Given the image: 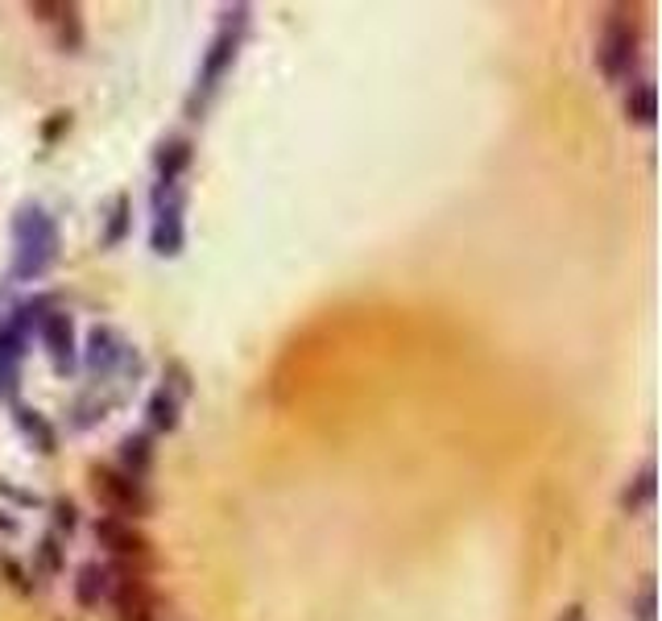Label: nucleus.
I'll use <instances>...</instances> for the list:
<instances>
[{"label":"nucleus","instance_id":"f257e3e1","mask_svg":"<svg viewBox=\"0 0 662 621\" xmlns=\"http://www.w3.org/2000/svg\"><path fill=\"white\" fill-rule=\"evenodd\" d=\"M248 29H253V9L248 4H224L220 9V25L207 41L204 59H199V75L191 87V100H186V117L191 121H204V112L211 108L216 92L224 87V80L232 75V66L241 59V46H245Z\"/></svg>","mask_w":662,"mask_h":621},{"label":"nucleus","instance_id":"f03ea898","mask_svg":"<svg viewBox=\"0 0 662 621\" xmlns=\"http://www.w3.org/2000/svg\"><path fill=\"white\" fill-rule=\"evenodd\" d=\"M9 232H13V266H9V278L13 282H41L54 261H59V220L46 211L41 204H21L9 220Z\"/></svg>","mask_w":662,"mask_h":621},{"label":"nucleus","instance_id":"7ed1b4c3","mask_svg":"<svg viewBox=\"0 0 662 621\" xmlns=\"http://www.w3.org/2000/svg\"><path fill=\"white\" fill-rule=\"evenodd\" d=\"M641 50V25L634 17V9H609V17L600 25L597 38V66L609 83L629 80L634 62Z\"/></svg>","mask_w":662,"mask_h":621},{"label":"nucleus","instance_id":"20e7f679","mask_svg":"<svg viewBox=\"0 0 662 621\" xmlns=\"http://www.w3.org/2000/svg\"><path fill=\"white\" fill-rule=\"evenodd\" d=\"M87 485H91L96 501L103 506V514L124 518V522H142L158 506L145 480H133V476H124L121 468H108V464H91Z\"/></svg>","mask_w":662,"mask_h":621},{"label":"nucleus","instance_id":"39448f33","mask_svg":"<svg viewBox=\"0 0 662 621\" xmlns=\"http://www.w3.org/2000/svg\"><path fill=\"white\" fill-rule=\"evenodd\" d=\"M149 204H154V228H149V248H154V257H162V261L183 257V248H186V220H183L186 186L183 183H154Z\"/></svg>","mask_w":662,"mask_h":621},{"label":"nucleus","instance_id":"423d86ee","mask_svg":"<svg viewBox=\"0 0 662 621\" xmlns=\"http://www.w3.org/2000/svg\"><path fill=\"white\" fill-rule=\"evenodd\" d=\"M103 568H108V600L117 605V618L154 621L158 600H154V588H149L142 568H137V563H121V559H112V563H103Z\"/></svg>","mask_w":662,"mask_h":621},{"label":"nucleus","instance_id":"0eeeda50","mask_svg":"<svg viewBox=\"0 0 662 621\" xmlns=\"http://www.w3.org/2000/svg\"><path fill=\"white\" fill-rule=\"evenodd\" d=\"M91 535L100 547L112 551V559H121V563H154V538L145 535L137 522H124V518H112V514H100L91 522Z\"/></svg>","mask_w":662,"mask_h":621},{"label":"nucleus","instance_id":"6e6552de","mask_svg":"<svg viewBox=\"0 0 662 621\" xmlns=\"http://www.w3.org/2000/svg\"><path fill=\"white\" fill-rule=\"evenodd\" d=\"M128 352H133V344L112 324H96V328L87 331V340H83V365L91 373V381L103 386L108 377H117L124 369Z\"/></svg>","mask_w":662,"mask_h":621},{"label":"nucleus","instance_id":"1a4fd4ad","mask_svg":"<svg viewBox=\"0 0 662 621\" xmlns=\"http://www.w3.org/2000/svg\"><path fill=\"white\" fill-rule=\"evenodd\" d=\"M38 340L46 356H50V365L59 377H71V373L79 369V340H75V319L66 315L62 307H54L46 319L38 324Z\"/></svg>","mask_w":662,"mask_h":621},{"label":"nucleus","instance_id":"9d476101","mask_svg":"<svg viewBox=\"0 0 662 621\" xmlns=\"http://www.w3.org/2000/svg\"><path fill=\"white\" fill-rule=\"evenodd\" d=\"M13 406V427L25 435V443L38 455H54L59 452V427L38 411V406H25V402H9Z\"/></svg>","mask_w":662,"mask_h":621},{"label":"nucleus","instance_id":"9b49d317","mask_svg":"<svg viewBox=\"0 0 662 621\" xmlns=\"http://www.w3.org/2000/svg\"><path fill=\"white\" fill-rule=\"evenodd\" d=\"M191 166H195V142L191 137H162V142L154 145L158 183H183Z\"/></svg>","mask_w":662,"mask_h":621},{"label":"nucleus","instance_id":"f8f14e48","mask_svg":"<svg viewBox=\"0 0 662 621\" xmlns=\"http://www.w3.org/2000/svg\"><path fill=\"white\" fill-rule=\"evenodd\" d=\"M117 460H121V473L133 476V480H145V476L154 473V460H158V448H154V439L145 431H128L121 435V443H117Z\"/></svg>","mask_w":662,"mask_h":621},{"label":"nucleus","instance_id":"ddd939ff","mask_svg":"<svg viewBox=\"0 0 662 621\" xmlns=\"http://www.w3.org/2000/svg\"><path fill=\"white\" fill-rule=\"evenodd\" d=\"M133 236V199L117 191L108 207H103V228H100V245L103 248H121Z\"/></svg>","mask_w":662,"mask_h":621},{"label":"nucleus","instance_id":"4468645a","mask_svg":"<svg viewBox=\"0 0 662 621\" xmlns=\"http://www.w3.org/2000/svg\"><path fill=\"white\" fill-rule=\"evenodd\" d=\"M71 593H75L79 609H100V600L108 597V568H103L100 559H87V563L75 568Z\"/></svg>","mask_w":662,"mask_h":621},{"label":"nucleus","instance_id":"2eb2a0df","mask_svg":"<svg viewBox=\"0 0 662 621\" xmlns=\"http://www.w3.org/2000/svg\"><path fill=\"white\" fill-rule=\"evenodd\" d=\"M654 494H659V473H654V460H646L638 473L629 476V485L621 489V514H641L654 506Z\"/></svg>","mask_w":662,"mask_h":621},{"label":"nucleus","instance_id":"dca6fc26","mask_svg":"<svg viewBox=\"0 0 662 621\" xmlns=\"http://www.w3.org/2000/svg\"><path fill=\"white\" fill-rule=\"evenodd\" d=\"M145 423H149V431L174 435L179 427H183V402L158 386V390L145 398Z\"/></svg>","mask_w":662,"mask_h":621},{"label":"nucleus","instance_id":"f3484780","mask_svg":"<svg viewBox=\"0 0 662 621\" xmlns=\"http://www.w3.org/2000/svg\"><path fill=\"white\" fill-rule=\"evenodd\" d=\"M654 117H659V92H654V83L650 80L629 83V92H625V121L650 129Z\"/></svg>","mask_w":662,"mask_h":621},{"label":"nucleus","instance_id":"a211bd4d","mask_svg":"<svg viewBox=\"0 0 662 621\" xmlns=\"http://www.w3.org/2000/svg\"><path fill=\"white\" fill-rule=\"evenodd\" d=\"M54 307H59V299H54V294H34V299H21L17 307H9V319H13L25 336H34V331H38V324Z\"/></svg>","mask_w":662,"mask_h":621},{"label":"nucleus","instance_id":"6ab92c4d","mask_svg":"<svg viewBox=\"0 0 662 621\" xmlns=\"http://www.w3.org/2000/svg\"><path fill=\"white\" fill-rule=\"evenodd\" d=\"M54 41H59L62 54H79L83 41H87V25H83L79 4H66V13L54 21Z\"/></svg>","mask_w":662,"mask_h":621},{"label":"nucleus","instance_id":"aec40b11","mask_svg":"<svg viewBox=\"0 0 662 621\" xmlns=\"http://www.w3.org/2000/svg\"><path fill=\"white\" fill-rule=\"evenodd\" d=\"M108 406H112V398H100V390L83 393L79 402L71 406V427H75V431L96 427V423H103V418H108Z\"/></svg>","mask_w":662,"mask_h":621},{"label":"nucleus","instance_id":"412c9836","mask_svg":"<svg viewBox=\"0 0 662 621\" xmlns=\"http://www.w3.org/2000/svg\"><path fill=\"white\" fill-rule=\"evenodd\" d=\"M162 390L174 393L179 402H186V398L195 393V377H191V369H186L179 356H170V361L162 365Z\"/></svg>","mask_w":662,"mask_h":621},{"label":"nucleus","instance_id":"4be33fe9","mask_svg":"<svg viewBox=\"0 0 662 621\" xmlns=\"http://www.w3.org/2000/svg\"><path fill=\"white\" fill-rule=\"evenodd\" d=\"M29 349V336L9 319V310H0V361H21Z\"/></svg>","mask_w":662,"mask_h":621},{"label":"nucleus","instance_id":"5701e85b","mask_svg":"<svg viewBox=\"0 0 662 621\" xmlns=\"http://www.w3.org/2000/svg\"><path fill=\"white\" fill-rule=\"evenodd\" d=\"M50 526H54V531H50V535H75V531H79V506H75V501H71V497H54V501H50Z\"/></svg>","mask_w":662,"mask_h":621},{"label":"nucleus","instance_id":"b1692460","mask_svg":"<svg viewBox=\"0 0 662 621\" xmlns=\"http://www.w3.org/2000/svg\"><path fill=\"white\" fill-rule=\"evenodd\" d=\"M34 559L41 563V572L59 576L62 568H66V547H62V538L59 535H41V543L34 547Z\"/></svg>","mask_w":662,"mask_h":621},{"label":"nucleus","instance_id":"393cba45","mask_svg":"<svg viewBox=\"0 0 662 621\" xmlns=\"http://www.w3.org/2000/svg\"><path fill=\"white\" fill-rule=\"evenodd\" d=\"M654 613H659V600H654V576L641 580L638 597H634V618L638 621H654Z\"/></svg>","mask_w":662,"mask_h":621},{"label":"nucleus","instance_id":"a878e982","mask_svg":"<svg viewBox=\"0 0 662 621\" xmlns=\"http://www.w3.org/2000/svg\"><path fill=\"white\" fill-rule=\"evenodd\" d=\"M0 572H4V576H9V584H13V588H17V593H25V597H29V593H34V576H29V572H25V563H21V559L4 556V559H0Z\"/></svg>","mask_w":662,"mask_h":621},{"label":"nucleus","instance_id":"bb28decb","mask_svg":"<svg viewBox=\"0 0 662 621\" xmlns=\"http://www.w3.org/2000/svg\"><path fill=\"white\" fill-rule=\"evenodd\" d=\"M25 13L34 21H41V25H54V21L66 13V0H29L25 4Z\"/></svg>","mask_w":662,"mask_h":621},{"label":"nucleus","instance_id":"cd10ccee","mask_svg":"<svg viewBox=\"0 0 662 621\" xmlns=\"http://www.w3.org/2000/svg\"><path fill=\"white\" fill-rule=\"evenodd\" d=\"M17 390H21V361H0V398L17 402Z\"/></svg>","mask_w":662,"mask_h":621},{"label":"nucleus","instance_id":"c85d7f7f","mask_svg":"<svg viewBox=\"0 0 662 621\" xmlns=\"http://www.w3.org/2000/svg\"><path fill=\"white\" fill-rule=\"evenodd\" d=\"M62 129H71V112H50V121L41 124V137H46V142H59Z\"/></svg>","mask_w":662,"mask_h":621},{"label":"nucleus","instance_id":"c756f323","mask_svg":"<svg viewBox=\"0 0 662 621\" xmlns=\"http://www.w3.org/2000/svg\"><path fill=\"white\" fill-rule=\"evenodd\" d=\"M0 497H13V501H21V506H38V494H21L13 480H4L0 476Z\"/></svg>","mask_w":662,"mask_h":621},{"label":"nucleus","instance_id":"7c9ffc66","mask_svg":"<svg viewBox=\"0 0 662 621\" xmlns=\"http://www.w3.org/2000/svg\"><path fill=\"white\" fill-rule=\"evenodd\" d=\"M559 621H588V613H584V605H567V609L559 613Z\"/></svg>","mask_w":662,"mask_h":621},{"label":"nucleus","instance_id":"2f4dec72","mask_svg":"<svg viewBox=\"0 0 662 621\" xmlns=\"http://www.w3.org/2000/svg\"><path fill=\"white\" fill-rule=\"evenodd\" d=\"M0 535H17V518L9 510H0Z\"/></svg>","mask_w":662,"mask_h":621}]
</instances>
